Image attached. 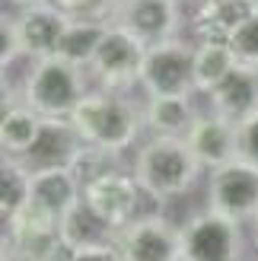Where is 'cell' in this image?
I'll return each mask as SVG.
<instances>
[{
  "mask_svg": "<svg viewBox=\"0 0 258 261\" xmlns=\"http://www.w3.org/2000/svg\"><path fill=\"white\" fill-rule=\"evenodd\" d=\"M249 0H195L191 38L195 42H229L236 25L252 13Z\"/></svg>",
  "mask_w": 258,
  "mask_h": 261,
  "instance_id": "16",
  "label": "cell"
},
{
  "mask_svg": "<svg viewBox=\"0 0 258 261\" xmlns=\"http://www.w3.org/2000/svg\"><path fill=\"white\" fill-rule=\"evenodd\" d=\"M64 261H121L115 242H102V245H86V249H73L64 255Z\"/></svg>",
  "mask_w": 258,
  "mask_h": 261,
  "instance_id": "28",
  "label": "cell"
},
{
  "mask_svg": "<svg viewBox=\"0 0 258 261\" xmlns=\"http://www.w3.org/2000/svg\"><path fill=\"white\" fill-rule=\"evenodd\" d=\"M51 4L61 7L67 16H89L102 22H112L115 13V0H51Z\"/></svg>",
  "mask_w": 258,
  "mask_h": 261,
  "instance_id": "26",
  "label": "cell"
},
{
  "mask_svg": "<svg viewBox=\"0 0 258 261\" xmlns=\"http://www.w3.org/2000/svg\"><path fill=\"white\" fill-rule=\"evenodd\" d=\"M236 64H239V58L233 55V48L226 42H198V48H195V93L208 96L223 76H229V70Z\"/></svg>",
  "mask_w": 258,
  "mask_h": 261,
  "instance_id": "22",
  "label": "cell"
},
{
  "mask_svg": "<svg viewBox=\"0 0 258 261\" xmlns=\"http://www.w3.org/2000/svg\"><path fill=\"white\" fill-rule=\"evenodd\" d=\"M109 25L112 22H102V19L70 16V25H67V32H64L61 45H58V55L64 61L76 64V67H89V61H93V55H96V48H99Z\"/></svg>",
  "mask_w": 258,
  "mask_h": 261,
  "instance_id": "21",
  "label": "cell"
},
{
  "mask_svg": "<svg viewBox=\"0 0 258 261\" xmlns=\"http://www.w3.org/2000/svg\"><path fill=\"white\" fill-rule=\"evenodd\" d=\"M185 143L188 150L195 153V160L208 169H217L229 160L239 156V130H236V121L226 118V115H217V112H201L191 130L185 134Z\"/></svg>",
  "mask_w": 258,
  "mask_h": 261,
  "instance_id": "12",
  "label": "cell"
},
{
  "mask_svg": "<svg viewBox=\"0 0 258 261\" xmlns=\"http://www.w3.org/2000/svg\"><path fill=\"white\" fill-rule=\"evenodd\" d=\"M42 130V115L29 102L4 96V112H0V147L10 156H22L32 147V140Z\"/></svg>",
  "mask_w": 258,
  "mask_h": 261,
  "instance_id": "19",
  "label": "cell"
},
{
  "mask_svg": "<svg viewBox=\"0 0 258 261\" xmlns=\"http://www.w3.org/2000/svg\"><path fill=\"white\" fill-rule=\"evenodd\" d=\"M25 58V48H22V38L16 29V19L10 16V7L4 10V19H0V67H4V76L10 73V67L16 61Z\"/></svg>",
  "mask_w": 258,
  "mask_h": 261,
  "instance_id": "25",
  "label": "cell"
},
{
  "mask_svg": "<svg viewBox=\"0 0 258 261\" xmlns=\"http://www.w3.org/2000/svg\"><path fill=\"white\" fill-rule=\"evenodd\" d=\"M83 150V137L70 118H42V130L19 160L29 169H58L70 166Z\"/></svg>",
  "mask_w": 258,
  "mask_h": 261,
  "instance_id": "14",
  "label": "cell"
},
{
  "mask_svg": "<svg viewBox=\"0 0 258 261\" xmlns=\"http://www.w3.org/2000/svg\"><path fill=\"white\" fill-rule=\"evenodd\" d=\"M255 261H258V258H255Z\"/></svg>",
  "mask_w": 258,
  "mask_h": 261,
  "instance_id": "34",
  "label": "cell"
},
{
  "mask_svg": "<svg viewBox=\"0 0 258 261\" xmlns=\"http://www.w3.org/2000/svg\"><path fill=\"white\" fill-rule=\"evenodd\" d=\"M29 198H32V169L19 156L4 153V163H0V217L10 220L22 204H29Z\"/></svg>",
  "mask_w": 258,
  "mask_h": 261,
  "instance_id": "23",
  "label": "cell"
},
{
  "mask_svg": "<svg viewBox=\"0 0 258 261\" xmlns=\"http://www.w3.org/2000/svg\"><path fill=\"white\" fill-rule=\"evenodd\" d=\"M73 127L80 130L83 143L121 156L124 150L137 147L144 130V102H137L121 89H89L70 112Z\"/></svg>",
  "mask_w": 258,
  "mask_h": 261,
  "instance_id": "1",
  "label": "cell"
},
{
  "mask_svg": "<svg viewBox=\"0 0 258 261\" xmlns=\"http://www.w3.org/2000/svg\"><path fill=\"white\" fill-rule=\"evenodd\" d=\"M147 48L134 32H127L124 25H109L102 42L96 48L93 61H89V76L96 80V86L102 89H127L140 86V70H144V58H147Z\"/></svg>",
  "mask_w": 258,
  "mask_h": 261,
  "instance_id": "5",
  "label": "cell"
},
{
  "mask_svg": "<svg viewBox=\"0 0 258 261\" xmlns=\"http://www.w3.org/2000/svg\"><path fill=\"white\" fill-rule=\"evenodd\" d=\"M61 242H64V252L86 249V245H102V242H115V229L109 223H102L80 198L61 217Z\"/></svg>",
  "mask_w": 258,
  "mask_h": 261,
  "instance_id": "20",
  "label": "cell"
},
{
  "mask_svg": "<svg viewBox=\"0 0 258 261\" xmlns=\"http://www.w3.org/2000/svg\"><path fill=\"white\" fill-rule=\"evenodd\" d=\"M48 261H64V258H48Z\"/></svg>",
  "mask_w": 258,
  "mask_h": 261,
  "instance_id": "31",
  "label": "cell"
},
{
  "mask_svg": "<svg viewBox=\"0 0 258 261\" xmlns=\"http://www.w3.org/2000/svg\"><path fill=\"white\" fill-rule=\"evenodd\" d=\"M115 249L121 261H182V236L172 220L147 214L115 229Z\"/></svg>",
  "mask_w": 258,
  "mask_h": 261,
  "instance_id": "10",
  "label": "cell"
},
{
  "mask_svg": "<svg viewBox=\"0 0 258 261\" xmlns=\"http://www.w3.org/2000/svg\"><path fill=\"white\" fill-rule=\"evenodd\" d=\"M4 245L16 255V261H48L67 255L61 242V217L35 201L22 204L10 220H4Z\"/></svg>",
  "mask_w": 258,
  "mask_h": 261,
  "instance_id": "6",
  "label": "cell"
},
{
  "mask_svg": "<svg viewBox=\"0 0 258 261\" xmlns=\"http://www.w3.org/2000/svg\"><path fill=\"white\" fill-rule=\"evenodd\" d=\"M80 198H83V185H80V178L70 172V166L32 169V198L29 201L42 204L45 211L64 217Z\"/></svg>",
  "mask_w": 258,
  "mask_h": 261,
  "instance_id": "18",
  "label": "cell"
},
{
  "mask_svg": "<svg viewBox=\"0 0 258 261\" xmlns=\"http://www.w3.org/2000/svg\"><path fill=\"white\" fill-rule=\"evenodd\" d=\"M249 4H255V0H249Z\"/></svg>",
  "mask_w": 258,
  "mask_h": 261,
  "instance_id": "32",
  "label": "cell"
},
{
  "mask_svg": "<svg viewBox=\"0 0 258 261\" xmlns=\"http://www.w3.org/2000/svg\"><path fill=\"white\" fill-rule=\"evenodd\" d=\"M182 261H242V223L226 220L214 211L191 214L182 226Z\"/></svg>",
  "mask_w": 258,
  "mask_h": 261,
  "instance_id": "8",
  "label": "cell"
},
{
  "mask_svg": "<svg viewBox=\"0 0 258 261\" xmlns=\"http://www.w3.org/2000/svg\"><path fill=\"white\" fill-rule=\"evenodd\" d=\"M249 226H252V236H255V245H258V214L252 217V223H249Z\"/></svg>",
  "mask_w": 258,
  "mask_h": 261,
  "instance_id": "30",
  "label": "cell"
},
{
  "mask_svg": "<svg viewBox=\"0 0 258 261\" xmlns=\"http://www.w3.org/2000/svg\"><path fill=\"white\" fill-rule=\"evenodd\" d=\"M239 130V156L258 166V109L249 112L242 121H236Z\"/></svg>",
  "mask_w": 258,
  "mask_h": 261,
  "instance_id": "27",
  "label": "cell"
},
{
  "mask_svg": "<svg viewBox=\"0 0 258 261\" xmlns=\"http://www.w3.org/2000/svg\"><path fill=\"white\" fill-rule=\"evenodd\" d=\"M208 109L217 115H226L233 121H242L249 112L258 109V67L236 64L229 76H223L211 93H208Z\"/></svg>",
  "mask_w": 258,
  "mask_h": 261,
  "instance_id": "15",
  "label": "cell"
},
{
  "mask_svg": "<svg viewBox=\"0 0 258 261\" xmlns=\"http://www.w3.org/2000/svg\"><path fill=\"white\" fill-rule=\"evenodd\" d=\"M13 19H16V29H19V38H22V48H25L29 61L58 55V45L70 25V16L61 7H55L51 0L22 7Z\"/></svg>",
  "mask_w": 258,
  "mask_h": 261,
  "instance_id": "13",
  "label": "cell"
},
{
  "mask_svg": "<svg viewBox=\"0 0 258 261\" xmlns=\"http://www.w3.org/2000/svg\"><path fill=\"white\" fill-rule=\"evenodd\" d=\"M131 172L150 201L166 204V201L182 198V194H188L195 188L204 166L188 150L185 137L150 134L144 143H137L134 160H131Z\"/></svg>",
  "mask_w": 258,
  "mask_h": 261,
  "instance_id": "2",
  "label": "cell"
},
{
  "mask_svg": "<svg viewBox=\"0 0 258 261\" xmlns=\"http://www.w3.org/2000/svg\"><path fill=\"white\" fill-rule=\"evenodd\" d=\"M195 96H147L144 99V130L160 137H185L198 118Z\"/></svg>",
  "mask_w": 258,
  "mask_h": 261,
  "instance_id": "17",
  "label": "cell"
},
{
  "mask_svg": "<svg viewBox=\"0 0 258 261\" xmlns=\"http://www.w3.org/2000/svg\"><path fill=\"white\" fill-rule=\"evenodd\" d=\"M208 211L236 223H252L258 214V166L236 156L208 172Z\"/></svg>",
  "mask_w": 258,
  "mask_h": 261,
  "instance_id": "7",
  "label": "cell"
},
{
  "mask_svg": "<svg viewBox=\"0 0 258 261\" xmlns=\"http://www.w3.org/2000/svg\"><path fill=\"white\" fill-rule=\"evenodd\" d=\"M115 25H124L144 45H160L178 35V0H115Z\"/></svg>",
  "mask_w": 258,
  "mask_h": 261,
  "instance_id": "11",
  "label": "cell"
},
{
  "mask_svg": "<svg viewBox=\"0 0 258 261\" xmlns=\"http://www.w3.org/2000/svg\"><path fill=\"white\" fill-rule=\"evenodd\" d=\"M195 48L198 42L175 35L150 45L140 70V89L147 96H198L195 93Z\"/></svg>",
  "mask_w": 258,
  "mask_h": 261,
  "instance_id": "4",
  "label": "cell"
},
{
  "mask_svg": "<svg viewBox=\"0 0 258 261\" xmlns=\"http://www.w3.org/2000/svg\"><path fill=\"white\" fill-rule=\"evenodd\" d=\"M83 70L86 67H76V64L64 61L61 55L38 58V61H32L29 73H25L19 96L42 118H70L76 102L89 93Z\"/></svg>",
  "mask_w": 258,
  "mask_h": 261,
  "instance_id": "3",
  "label": "cell"
},
{
  "mask_svg": "<svg viewBox=\"0 0 258 261\" xmlns=\"http://www.w3.org/2000/svg\"><path fill=\"white\" fill-rule=\"evenodd\" d=\"M229 48L239 58V64H249V67H258V10H252L246 19L236 25V32L229 35Z\"/></svg>",
  "mask_w": 258,
  "mask_h": 261,
  "instance_id": "24",
  "label": "cell"
},
{
  "mask_svg": "<svg viewBox=\"0 0 258 261\" xmlns=\"http://www.w3.org/2000/svg\"><path fill=\"white\" fill-rule=\"evenodd\" d=\"M178 4H182V0H178Z\"/></svg>",
  "mask_w": 258,
  "mask_h": 261,
  "instance_id": "33",
  "label": "cell"
},
{
  "mask_svg": "<svg viewBox=\"0 0 258 261\" xmlns=\"http://www.w3.org/2000/svg\"><path fill=\"white\" fill-rule=\"evenodd\" d=\"M144 198L147 194L137 185L134 172H127L121 166L109 169V172H102L99 178L83 185V204L112 229H121L134 217H140V201Z\"/></svg>",
  "mask_w": 258,
  "mask_h": 261,
  "instance_id": "9",
  "label": "cell"
},
{
  "mask_svg": "<svg viewBox=\"0 0 258 261\" xmlns=\"http://www.w3.org/2000/svg\"><path fill=\"white\" fill-rule=\"evenodd\" d=\"M4 4H7V7H19V10H22V7H32V4H45V0H4Z\"/></svg>",
  "mask_w": 258,
  "mask_h": 261,
  "instance_id": "29",
  "label": "cell"
}]
</instances>
